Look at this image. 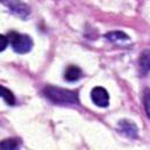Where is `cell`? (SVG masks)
Returning <instances> with one entry per match:
<instances>
[{
	"mask_svg": "<svg viewBox=\"0 0 150 150\" xmlns=\"http://www.w3.org/2000/svg\"><path fill=\"white\" fill-rule=\"evenodd\" d=\"M45 96L50 100L54 103L57 104H76L79 103V97L77 93L69 90V89H63L54 86H47L43 89Z\"/></svg>",
	"mask_w": 150,
	"mask_h": 150,
	"instance_id": "6da1fadb",
	"label": "cell"
},
{
	"mask_svg": "<svg viewBox=\"0 0 150 150\" xmlns=\"http://www.w3.org/2000/svg\"><path fill=\"white\" fill-rule=\"evenodd\" d=\"M7 39H8V42L11 43L13 50L19 54H26L33 47V40L30 39V36H28L26 34L11 32V33H8Z\"/></svg>",
	"mask_w": 150,
	"mask_h": 150,
	"instance_id": "7a4b0ae2",
	"label": "cell"
},
{
	"mask_svg": "<svg viewBox=\"0 0 150 150\" xmlns=\"http://www.w3.org/2000/svg\"><path fill=\"white\" fill-rule=\"evenodd\" d=\"M0 2L6 6L13 14L20 16L21 19H26L30 13L28 5L22 0H0Z\"/></svg>",
	"mask_w": 150,
	"mask_h": 150,
	"instance_id": "3957f363",
	"label": "cell"
},
{
	"mask_svg": "<svg viewBox=\"0 0 150 150\" xmlns=\"http://www.w3.org/2000/svg\"><path fill=\"white\" fill-rule=\"evenodd\" d=\"M91 100L97 107L104 108V107H108L109 104V94L104 88L95 87L91 90Z\"/></svg>",
	"mask_w": 150,
	"mask_h": 150,
	"instance_id": "277c9868",
	"label": "cell"
},
{
	"mask_svg": "<svg viewBox=\"0 0 150 150\" xmlns=\"http://www.w3.org/2000/svg\"><path fill=\"white\" fill-rule=\"evenodd\" d=\"M117 129L121 134H123L124 136L129 137V138H136L138 135V128L137 125L129 120H122L118 122Z\"/></svg>",
	"mask_w": 150,
	"mask_h": 150,
	"instance_id": "5b68a950",
	"label": "cell"
},
{
	"mask_svg": "<svg viewBox=\"0 0 150 150\" xmlns=\"http://www.w3.org/2000/svg\"><path fill=\"white\" fill-rule=\"evenodd\" d=\"M82 76V70L76 66H69L64 71V79L69 82L77 81Z\"/></svg>",
	"mask_w": 150,
	"mask_h": 150,
	"instance_id": "8992f818",
	"label": "cell"
},
{
	"mask_svg": "<svg viewBox=\"0 0 150 150\" xmlns=\"http://www.w3.org/2000/svg\"><path fill=\"white\" fill-rule=\"evenodd\" d=\"M0 97H2L8 105H14L15 104V97H14L13 93L9 89H7L6 87L1 86V84H0Z\"/></svg>",
	"mask_w": 150,
	"mask_h": 150,
	"instance_id": "52a82bcc",
	"label": "cell"
},
{
	"mask_svg": "<svg viewBox=\"0 0 150 150\" xmlns=\"http://www.w3.org/2000/svg\"><path fill=\"white\" fill-rule=\"evenodd\" d=\"M105 38H107V40L112 41V42H116V41H127V40H129V36H128L125 33L120 32V30L109 32V33L105 34Z\"/></svg>",
	"mask_w": 150,
	"mask_h": 150,
	"instance_id": "ba28073f",
	"label": "cell"
},
{
	"mask_svg": "<svg viewBox=\"0 0 150 150\" xmlns=\"http://www.w3.org/2000/svg\"><path fill=\"white\" fill-rule=\"evenodd\" d=\"M18 146H19V141L14 138H7L0 142V149L13 150V149H16Z\"/></svg>",
	"mask_w": 150,
	"mask_h": 150,
	"instance_id": "9c48e42d",
	"label": "cell"
},
{
	"mask_svg": "<svg viewBox=\"0 0 150 150\" xmlns=\"http://www.w3.org/2000/svg\"><path fill=\"white\" fill-rule=\"evenodd\" d=\"M139 64H141V68H142L143 73H144V74H148L149 67H150V62H149V50H145V52L141 55Z\"/></svg>",
	"mask_w": 150,
	"mask_h": 150,
	"instance_id": "30bf717a",
	"label": "cell"
},
{
	"mask_svg": "<svg viewBox=\"0 0 150 150\" xmlns=\"http://www.w3.org/2000/svg\"><path fill=\"white\" fill-rule=\"evenodd\" d=\"M7 45H8V39H7V36L0 34V52H2V50L7 47Z\"/></svg>",
	"mask_w": 150,
	"mask_h": 150,
	"instance_id": "8fae6325",
	"label": "cell"
},
{
	"mask_svg": "<svg viewBox=\"0 0 150 150\" xmlns=\"http://www.w3.org/2000/svg\"><path fill=\"white\" fill-rule=\"evenodd\" d=\"M149 90L145 89V93H144V105H145V111H146V115L149 116Z\"/></svg>",
	"mask_w": 150,
	"mask_h": 150,
	"instance_id": "7c38bea8",
	"label": "cell"
}]
</instances>
